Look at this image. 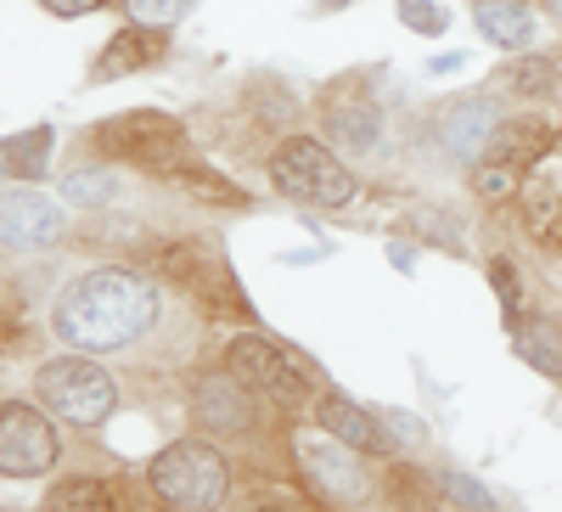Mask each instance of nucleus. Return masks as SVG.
<instances>
[{"mask_svg":"<svg viewBox=\"0 0 562 512\" xmlns=\"http://www.w3.org/2000/svg\"><path fill=\"white\" fill-rule=\"evenodd\" d=\"M158 321V288L135 270H90L63 288L52 327L79 355H113L147 338Z\"/></svg>","mask_w":562,"mask_h":512,"instance_id":"nucleus-1","label":"nucleus"},{"mask_svg":"<svg viewBox=\"0 0 562 512\" xmlns=\"http://www.w3.org/2000/svg\"><path fill=\"white\" fill-rule=\"evenodd\" d=\"M97 147L135 164V169H153V175H180L186 164H192L186 124L158 113V108H135V113H119V119L97 124Z\"/></svg>","mask_w":562,"mask_h":512,"instance_id":"nucleus-2","label":"nucleus"},{"mask_svg":"<svg viewBox=\"0 0 562 512\" xmlns=\"http://www.w3.org/2000/svg\"><path fill=\"white\" fill-rule=\"evenodd\" d=\"M153 490L175 512H220L231 496V468L225 456L203 439H180L153 456Z\"/></svg>","mask_w":562,"mask_h":512,"instance_id":"nucleus-3","label":"nucleus"},{"mask_svg":"<svg viewBox=\"0 0 562 512\" xmlns=\"http://www.w3.org/2000/svg\"><path fill=\"white\" fill-rule=\"evenodd\" d=\"M34 389L45 400V411L63 416V423L74 428H102L113 405H119V389L113 378L90 360V355H63V360H45L34 371Z\"/></svg>","mask_w":562,"mask_h":512,"instance_id":"nucleus-4","label":"nucleus"},{"mask_svg":"<svg viewBox=\"0 0 562 512\" xmlns=\"http://www.w3.org/2000/svg\"><path fill=\"white\" fill-rule=\"evenodd\" d=\"M270 180H276L288 198H299V203H321V209L355 203V175H349L333 153H326L321 142H310V135H299V142H288V147H276Z\"/></svg>","mask_w":562,"mask_h":512,"instance_id":"nucleus-5","label":"nucleus"},{"mask_svg":"<svg viewBox=\"0 0 562 512\" xmlns=\"http://www.w3.org/2000/svg\"><path fill=\"white\" fill-rule=\"evenodd\" d=\"M293 450H299V468H304V479H310V490L321 496V501H333V507H355V501H366V490H371V479H366V468H360V456H355V445H344V439H333V434H299L293 439Z\"/></svg>","mask_w":562,"mask_h":512,"instance_id":"nucleus-6","label":"nucleus"},{"mask_svg":"<svg viewBox=\"0 0 562 512\" xmlns=\"http://www.w3.org/2000/svg\"><path fill=\"white\" fill-rule=\"evenodd\" d=\"M231 366H237L259 394H270L276 405H304L310 400V383H315L310 366L293 349H281L270 338H254V333H243L237 344H231Z\"/></svg>","mask_w":562,"mask_h":512,"instance_id":"nucleus-7","label":"nucleus"},{"mask_svg":"<svg viewBox=\"0 0 562 512\" xmlns=\"http://www.w3.org/2000/svg\"><path fill=\"white\" fill-rule=\"evenodd\" d=\"M57 461V428L45 423V411L7 400L0 405V474L7 479H40Z\"/></svg>","mask_w":562,"mask_h":512,"instance_id":"nucleus-8","label":"nucleus"},{"mask_svg":"<svg viewBox=\"0 0 562 512\" xmlns=\"http://www.w3.org/2000/svg\"><path fill=\"white\" fill-rule=\"evenodd\" d=\"M63 237V203L34 192V186H12V192H0V248H45Z\"/></svg>","mask_w":562,"mask_h":512,"instance_id":"nucleus-9","label":"nucleus"},{"mask_svg":"<svg viewBox=\"0 0 562 512\" xmlns=\"http://www.w3.org/2000/svg\"><path fill=\"white\" fill-rule=\"evenodd\" d=\"M192 416H198L203 428H214V434H248L254 416H259L248 378H243V371H237V378H225V371H209V378H198V389H192Z\"/></svg>","mask_w":562,"mask_h":512,"instance_id":"nucleus-10","label":"nucleus"},{"mask_svg":"<svg viewBox=\"0 0 562 512\" xmlns=\"http://www.w3.org/2000/svg\"><path fill=\"white\" fill-rule=\"evenodd\" d=\"M434 130H439V147H445L450 158L484 164L490 135L501 130V113H495V102H484V97H467V102H445L439 119H434Z\"/></svg>","mask_w":562,"mask_h":512,"instance_id":"nucleus-11","label":"nucleus"},{"mask_svg":"<svg viewBox=\"0 0 562 512\" xmlns=\"http://www.w3.org/2000/svg\"><path fill=\"white\" fill-rule=\"evenodd\" d=\"M315 423L333 434V439H344V445H355L360 456H394L400 450V439L371 416L366 405H355L349 394H321V405H315Z\"/></svg>","mask_w":562,"mask_h":512,"instance_id":"nucleus-12","label":"nucleus"},{"mask_svg":"<svg viewBox=\"0 0 562 512\" xmlns=\"http://www.w3.org/2000/svg\"><path fill=\"white\" fill-rule=\"evenodd\" d=\"M158 57H164V29L130 23V29H119V34L102 45L97 68H90V85H113V79H124V74H135V68H153Z\"/></svg>","mask_w":562,"mask_h":512,"instance_id":"nucleus-13","label":"nucleus"},{"mask_svg":"<svg viewBox=\"0 0 562 512\" xmlns=\"http://www.w3.org/2000/svg\"><path fill=\"white\" fill-rule=\"evenodd\" d=\"M473 18H479V34L501 52H518V45L535 40V7L529 0H473Z\"/></svg>","mask_w":562,"mask_h":512,"instance_id":"nucleus-14","label":"nucleus"},{"mask_svg":"<svg viewBox=\"0 0 562 512\" xmlns=\"http://www.w3.org/2000/svg\"><path fill=\"white\" fill-rule=\"evenodd\" d=\"M546 147H551V130L540 119H501V130L490 135V153L484 158L512 164V169H529Z\"/></svg>","mask_w":562,"mask_h":512,"instance_id":"nucleus-15","label":"nucleus"},{"mask_svg":"<svg viewBox=\"0 0 562 512\" xmlns=\"http://www.w3.org/2000/svg\"><path fill=\"white\" fill-rule=\"evenodd\" d=\"M52 147H57V130L34 124V130H18V135L0 142V164H7V175H18V180H40L45 164H52Z\"/></svg>","mask_w":562,"mask_h":512,"instance_id":"nucleus-16","label":"nucleus"},{"mask_svg":"<svg viewBox=\"0 0 562 512\" xmlns=\"http://www.w3.org/2000/svg\"><path fill=\"white\" fill-rule=\"evenodd\" d=\"M326 124H333V135L344 147L355 153H378L383 147V119L371 102H349V108H326Z\"/></svg>","mask_w":562,"mask_h":512,"instance_id":"nucleus-17","label":"nucleus"},{"mask_svg":"<svg viewBox=\"0 0 562 512\" xmlns=\"http://www.w3.org/2000/svg\"><path fill=\"white\" fill-rule=\"evenodd\" d=\"M512 333H518V355L535 371H546V378L562 383V327H551V321H529V327H524V321H518Z\"/></svg>","mask_w":562,"mask_h":512,"instance_id":"nucleus-18","label":"nucleus"},{"mask_svg":"<svg viewBox=\"0 0 562 512\" xmlns=\"http://www.w3.org/2000/svg\"><path fill=\"white\" fill-rule=\"evenodd\" d=\"M63 198L79 203V209H102V203L119 198V175L102 169V164H79V169L63 175Z\"/></svg>","mask_w":562,"mask_h":512,"instance_id":"nucleus-19","label":"nucleus"},{"mask_svg":"<svg viewBox=\"0 0 562 512\" xmlns=\"http://www.w3.org/2000/svg\"><path fill=\"white\" fill-rule=\"evenodd\" d=\"M52 512H119V501L102 479H63L52 490Z\"/></svg>","mask_w":562,"mask_h":512,"instance_id":"nucleus-20","label":"nucleus"},{"mask_svg":"<svg viewBox=\"0 0 562 512\" xmlns=\"http://www.w3.org/2000/svg\"><path fill=\"white\" fill-rule=\"evenodd\" d=\"M506 85L518 90V97H546V90L557 85V57H524V63H512Z\"/></svg>","mask_w":562,"mask_h":512,"instance_id":"nucleus-21","label":"nucleus"},{"mask_svg":"<svg viewBox=\"0 0 562 512\" xmlns=\"http://www.w3.org/2000/svg\"><path fill=\"white\" fill-rule=\"evenodd\" d=\"M518 180H524V169H512V164H495V158L473 164V186H479V198H512V192H518Z\"/></svg>","mask_w":562,"mask_h":512,"instance_id":"nucleus-22","label":"nucleus"},{"mask_svg":"<svg viewBox=\"0 0 562 512\" xmlns=\"http://www.w3.org/2000/svg\"><path fill=\"white\" fill-rule=\"evenodd\" d=\"M490 282H495V293H501L506 327H518V321H524V282H518V270H512L506 259H495V265H490Z\"/></svg>","mask_w":562,"mask_h":512,"instance_id":"nucleus-23","label":"nucleus"},{"mask_svg":"<svg viewBox=\"0 0 562 512\" xmlns=\"http://www.w3.org/2000/svg\"><path fill=\"white\" fill-rule=\"evenodd\" d=\"M186 7H192V0H124V18L147 23V29H169V23H180Z\"/></svg>","mask_w":562,"mask_h":512,"instance_id":"nucleus-24","label":"nucleus"},{"mask_svg":"<svg viewBox=\"0 0 562 512\" xmlns=\"http://www.w3.org/2000/svg\"><path fill=\"white\" fill-rule=\"evenodd\" d=\"M439 490L450 501H461L467 512H495V496L479 485V479H467V474H439Z\"/></svg>","mask_w":562,"mask_h":512,"instance_id":"nucleus-25","label":"nucleus"},{"mask_svg":"<svg viewBox=\"0 0 562 512\" xmlns=\"http://www.w3.org/2000/svg\"><path fill=\"white\" fill-rule=\"evenodd\" d=\"M400 18H405V29H416V34H445V29H450V12L439 7V0H400Z\"/></svg>","mask_w":562,"mask_h":512,"instance_id":"nucleus-26","label":"nucleus"},{"mask_svg":"<svg viewBox=\"0 0 562 512\" xmlns=\"http://www.w3.org/2000/svg\"><path fill=\"white\" fill-rule=\"evenodd\" d=\"M40 7L52 18H90V12H102L108 0H40Z\"/></svg>","mask_w":562,"mask_h":512,"instance_id":"nucleus-27","label":"nucleus"},{"mask_svg":"<svg viewBox=\"0 0 562 512\" xmlns=\"http://www.w3.org/2000/svg\"><path fill=\"white\" fill-rule=\"evenodd\" d=\"M456 68H467V52H439V57H428V74H456Z\"/></svg>","mask_w":562,"mask_h":512,"instance_id":"nucleus-28","label":"nucleus"},{"mask_svg":"<svg viewBox=\"0 0 562 512\" xmlns=\"http://www.w3.org/2000/svg\"><path fill=\"white\" fill-rule=\"evenodd\" d=\"M243 512H304V507H293V501H254V507H243Z\"/></svg>","mask_w":562,"mask_h":512,"instance_id":"nucleus-29","label":"nucleus"},{"mask_svg":"<svg viewBox=\"0 0 562 512\" xmlns=\"http://www.w3.org/2000/svg\"><path fill=\"white\" fill-rule=\"evenodd\" d=\"M389 259H394L400 270H411V248H400V243H389Z\"/></svg>","mask_w":562,"mask_h":512,"instance_id":"nucleus-30","label":"nucleus"},{"mask_svg":"<svg viewBox=\"0 0 562 512\" xmlns=\"http://www.w3.org/2000/svg\"><path fill=\"white\" fill-rule=\"evenodd\" d=\"M315 7H321V12H344V7H349V0H315Z\"/></svg>","mask_w":562,"mask_h":512,"instance_id":"nucleus-31","label":"nucleus"},{"mask_svg":"<svg viewBox=\"0 0 562 512\" xmlns=\"http://www.w3.org/2000/svg\"><path fill=\"white\" fill-rule=\"evenodd\" d=\"M546 7H551V12H557V18H562V0H546Z\"/></svg>","mask_w":562,"mask_h":512,"instance_id":"nucleus-32","label":"nucleus"},{"mask_svg":"<svg viewBox=\"0 0 562 512\" xmlns=\"http://www.w3.org/2000/svg\"><path fill=\"white\" fill-rule=\"evenodd\" d=\"M0 175H7V164H0Z\"/></svg>","mask_w":562,"mask_h":512,"instance_id":"nucleus-33","label":"nucleus"}]
</instances>
